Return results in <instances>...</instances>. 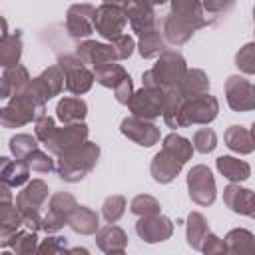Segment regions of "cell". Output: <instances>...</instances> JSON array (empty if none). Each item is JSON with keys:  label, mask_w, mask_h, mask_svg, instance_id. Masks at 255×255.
Returning <instances> with one entry per match:
<instances>
[{"label": "cell", "mask_w": 255, "mask_h": 255, "mask_svg": "<svg viewBox=\"0 0 255 255\" xmlns=\"http://www.w3.org/2000/svg\"><path fill=\"white\" fill-rule=\"evenodd\" d=\"M58 163H56V171L58 175L68 181V183H76L80 179H84L98 163L100 157V147L94 141H84L72 149H68L66 153L58 155Z\"/></svg>", "instance_id": "6da1fadb"}, {"label": "cell", "mask_w": 255, "mask_h": 255, "mask_svg": "<svg viewBox=\"0 0 255 255\" xmlns=\"http://www.w3.org/2000/svg\"><path fill=\"white\" fill-rule=\"evenodd\" d=\"M44 112H46V102L38 98L28 84L26 90L12 96L8 104L0 110V122L4 128H20L30 122H36L38 118L44 116Z\"/></svg>", "instance_id": "7a4b0ae2"}, {"label": "cell", "mask_w": 255, "mask_h": 255, "mask_svg": "<svg viewBox=\"0 0 255 255\" xmlns=\"http://www.w3.org/2000/svg\"><path fill=\"white\" fill-rule=\"evenodd\" d=\"M185 72H187V66H185L183 56L175 50H165L157 56L155 66L151 70L143 72L141 82H143V86L161 88L167 92V90H173L181 84Z\"/></svg>", "instance_id": "3957f363"}, {"label": "cell", "mask_w": 255, "mask_h": 255, "mask_svg": "<svg viewBox=\"0 0 255 255\" xmlns=\"http://www.w3.org/2000/svg\"><path fill=\"white\" fill-rule=\"evenodd\" d=\"M48 185L42 179H32L26 183V187L16 195V205L24 215V225L32 231L42 229V215L40 209L48 199Z\"/></svg>", "instance_id": "277c9868"}, {"label": "cell", "mask_w": 255, "mask_h": 255, "mask_svg": "<svg viewBox=\"0 0 255 255\" xmlns=\"http://www.w3.org/2000/svg\"><path fill=\"white\" fill-rule=\"evenodd\" d=\"M128 24V10L118 4H102L94 12V30L104 40H114L124 34V28Z\"/></svg>", "instance_id": "5b68a950"}, {"label": "cell", "mask_w": 255, "mask_h": 255, "mask_svg": "<svg viewBox=\"0 0 255 255\" xmlns=\"http://www.w3.org/2000/svg\"><path fill=\"white\" fill-rule=\"evenodd\" d=\"M78 207V201L72 193H66V191H58L50 197V203H48V211L42 219V229L46 233H56L60 231L64 225H68L70 221V215L74 213V209Z\"/></svg>", "instance_id": "8992f818"}, {"label": "cell", "mask_w": 255, "mask_h": 255, "mask_svg": "<svg viewBox=\"0 0 255 255\" xmlns=\"http://www.w3.org/2000/svg\"><path fill=\"white\" fill-rule=\"evenodd\" d=\"M58 66L64 72L66 90L68 92H72L76 96H82L92 88L96 76H94L92 70L86 68V64L78 56H60L58 58Z\"/></svg>", "instance_id": "52a82bcc"}, {"label": "cell", "mask_w": 255, "mask_h": 255, "mask_svg": "<svg viewBox=\"0 0 255 255\" xmlns=\"http://www.w3.org/2000/svg\"><path fill=\"white\" fill-rule=\"evenodd\" d=\"M219 112V102L207 94H201L197 98H189L183 102L181 108V120H183V128L187 126H207L209 122H213L217 118Z\"/></svg>", "instance_id": "ba28073f"}, {"label": "cell", "mask_w": 255, "mask_h": 255, "mask_svg": "<svg viewBox=\"0 0 255 255\" xmlns=\"http://www.w3.org/2000/svg\"><path fill=\"white\" fill-rule=\"evenodd\" d=\"M187 189L189 197L193 203L207 207L215 201L217 189H215V179L211 175V169L207 165H193L187 173Z\"/></svg>", "instance_id": "9c48e42d"}, {"label": "cell", "mask_w": 255, "mask_h": 255, "mask_svg": "<svg viewBox=\"0 0 255 255\" xmlns=\"http://www.w3.org/2000/svg\"><path fill=\"white\" fill-rule=\"evenodd\" d=\"M163 102H165V90L161 88H149L141 86V90L133 92L128 108L133 116L143 118V120H155L163 112Z\"/></svg>", "instance_id": "30bf717a"}, {"label": "cell", "mask_w": 255, "mask_h": 255, "mask_svg": "<svg viewBox=\"0 0 255 255\" xmlns=\"http://www.w3.org/2000/svg\"><path fill=\"white\" fill-rule=\"evenodd\" d=\"M88 139V126L84 122H76V124H64V128H56V131L48 137V141H44L46 149L54 155H62L68 149L84 143Z\"/></svg>", "instance_id": "8fae6325"}, {"label": "cell", "mask_w": 255, "mask_h": 255, "mask_svg": "<svg viewBox=\"0 0 255 255\" xmlns=\"http://www.w3.org/2000/svg\"><path fill=\"white\" fill-rule=\"evenodd\" d=\"M225 98L233 112L255 110V86L243 76H229L225 80Z\"/></svg>", "instance_id": "7c38bea8"}, {"label": "cell", "mask_w": 255, "mask_h": 255, "mask_svg": "<svg viewBox=\"0 0 255 255\" xmlns=\"http://www.w3.org/2000/svg\"><path fill=\"white\" fill-rule=\"evenodd\" d=\"M120 131L128 139H131L143 147H151L159 141V128L155 124H151V120H143V118H137L133 114L122 120Z\"/></svg>", "instance_id": "4fadbf2b"}, {"label": "cell", "mask_w": 255, "mask_h": 255, "mask_svg": "<svg viewBox=\"0 0 255 255\" xmlns=\"http://www.w3.org/2000/svg\"><path fill=\"white\" fill-rule=\"evenodd\" d=\"M94 12L92 4H72L66 12V30L72 38H88L94 32Z\"/></svg>", "instance_id": "5bb4252c"}, {"label": "cell", "mask_w": 255, "mask_h": 255, "mask_svg": "<svg viewBox=\"0 0 255 255\" xmlns=\"http://www.w3.org/2000/svg\"><path fill=\"white\" fill-rule=\"evenodd\" d=\"M135 233L139 235V239H143L145 243H159L171 237L173 233V223L169 217L165 215H145L139 217L135 223Z\"/></svg>", "instance_id": "9a60e30c"}, {"label": "cell", "mask_w": 255, "mask_h": 255, "mask_svg": "<svg viewBox=\"0 0 255 255\" xmlns=\"http://www.w3.org/2000/svg\"><path fill=\"white\" fill-rule=\"evenodd\" d=\"M66 86V78H64V72L58 64L54 66H48L40 76H36L32 82H30V90L42 98L44 102L52 100L54 96H58Z\"/></svg>", "instance_id": "2e32d148"}, {"label": "cell", "mask_w": 255, "mask_h": 255, "mask_svg": "<svg viewBox=\"0 0 255 255\" xmlns=\"http://www.w3.org/2000/svg\"><path fill=\"white\" fill-rule=\"evenodd\" d=\"M76 56L84 62L90 64L94 68L102 66V64H110L118 60V54L114 50V44H104V42H94V40H86L76 48Z\"/></svg>", "instance_id": "e0dca14e"}, {"label": "cell", "mask_w": 255, "mask_h": 255, "mask_svg": "<svg viewBox=\"0 0 255 255\" xmlns=\"http://www.w3.org/2000/svg\"><path fill=\"white\" fill-rule=\"evenodd\" d=\"M181 165L183 163L177 157H173L169 151L161 149L159 153L153 155V159L149 163V173L157 183H169L179 175Z\"/></svg>", "instance_id": "ac0fdd59"}, {"label": "cell", "mask_w": 255, "mask_h": 255, "mask_svg": "<svg viewBox=\"0 0 255 255\" xmlns=\"http://www.w3.org/2000/svg\"><path fill=\"white\" fill-rule=\"evenodd\" d=\"M126 10H128V22H129L131 30L137 32L139 36L157 28V18H155L153 6L141 4V2H129V6Z\"/></svg>", "instance_id": "d6986e66"}, {"label": "cell", "mask_w": 255, "mask_h": 255, "mask_svg": "<svg viewBox=\"0 0 255 255\" xmlns=\"http://www.w3.org/2000/svg\"><path fill=\"white\" fill-rule=\"evenodd\" d=\"M30 82H32V78H30V74H28V70L24 66L16 64V66H10V68H4L2 86H0V98L10 100L12 96H16L22 90H26Z\"/></svg>", "instance_id": "ffe728a7"}, {"label": "cell", "mask_w": 255, "mask_h": 255, "mask_svg": "<svg viewBox=\"0 0 255 255\" xmlns=\"http://www.w3.org/2000/svg\"><path fill=\"white\" fill-rule=\"evenodd\" d=\"M253 199H255V191L247 189V187H241L239 183H229L225 189H223V201L225 205L233 211V213H239V215H249L251 211V205H253Z\"/></svg>", "instance_id": "44dd1931"}, {"label": "cell", "mask_w": 255, "mask_h": 255, "mask_svg": "<svg viewBox=\"0 0 255 255\" xmlns=\"http://www.w3.org/2000/svg\"><path fill=\"white\" fill-rule=\"evenodd\" d=\"M96 243L104 253H124L128 247V235L122 227L110 223L96 231Z\"/></svg>", "instance_id": "7402d4cb"}, {"label": "cell", "mask_w": 255, "mask_h": 255, "mask_svg": "<svg viewBox=\"0 0 255 255\" xmlns=\"http://www.w3.org/2000/svg\"><path fill=\"white\" fill-rule=\"evenodd\" d=\"M0 177L2 183L10 187H20L28 181L30 177V165L26 159H10V157H0Z\"/></svg>", "instance_id": "603a6c76"}, {"label": "cell", "mask_w": 255, "mask_h": 255, "mask_svg": "<svg viewBox=\"0 0 255 255\" xmlns=\"http://www.w3.org/2000/svg\"><path fill=\"white\" fill-rule=\"evenodd\" d=\"M161 32H163V36H165V40H167L169 44L181 46V44H185V42L193 36L195 28H193L189 22H185V20H181V18H177V16H173V14L169 12V14L161 20Z\"/></svg>", "instance_id": "cb8c5ba5"}, {"label": "cell", "mask_w": 255, "mask_h": 255, "mask_svg": "<svg viewBox=\"0 0 255 255\" xmlns=\"http://www.w3.org/2000/svg\"><path fill=\"white\" fill-rule=\"evenodd\" d=\"M203 6L199 0H171V14L189 22L195 30L207 26V20L203 16Z\"/></svg>", "instance_id": "d4e9b609"}, {"label": "cell", "mask_w": 255, "mask_h": 255, "mask_svg": "<svg viewBox=\"0 0 255 255\" xmlns=\"http://www.w3.org/2000/svg\"><path fill=\"white\" fill-rule=\"evenodd\" d=\"M70 229L74 233H80V235H94L100 227V215L86 207V205H78L74 209V213L70 215V221H68Z\"/></svg>", "instance_id": "484cf974"}, {"label": "cell", "mask_w": 255, "mask_h": 255, "mask_svg": "<svg viewBox=\"0 0 255 255\" xmlns=\"http://www.w3.org/2000/svg\"><path fill=\"white\" fill-rule=\"evenodd\" d=\"M177 90L183 96V100L197 98V96L209 92V78L203 70H187L181 84L177 86Z\"/></svg>", "instance_id": "4316f807"}, {"label": "cell", "mask_w": 255, "mask_h": 255, "mask_svg": "<svg viewBox=\"0 0 255 255\" xmlns=\"http://www.w3.org/2000/svg\"><path fill=\"white\" fill-rule=\"evenodd\" d=\"M215 163H217L219 173L223 177H227L229 181H233V183H241V181H245L251 175L249 163L243 161V159H237L233 155H219L215 159Z\"/></svg>", "instance_id": "83f0119b"}, {"label": "cell", "mask_w": 255, "mask_h": 255, "mask_svg": "<svg viewBox=\"0 0 255 255\" xmlns=\"http://www.w3.org/2000/svg\"><path fill=\"white\" fill-rule=\"evenodd\" d=\"M86 114H88V104L82 98H62L56 106V118L62 124L84 122Z\"/></svg>", "instance_id": "f1b7e54d"}, {"label": "cell", "mask_w": 255, "mask_h": 255, "mask_svg": "<svg viewBox=\"0 0 255 255\" xmlns=\"http://www.w3.org/2000/svg\"><path fill=\"white\" fill-rule=\"evenodd\" d=\"M22 56V32L16 30L14 34H2L0 40V66L10 68L20 62Z\"/></svg>", "instance_id": "f546056e"}, {"label": "cell", "mask_w": 255, "mask_h": 255, "mask_svg": "<svg viewBox=\"0 0 255 255\" xmlns=\"http://www.w3.org/2000/svg\"><path fill=\"white\" fill-rule=\"evenodd\" d=\"M223 139H225V145L231 151L241 153V155H247V153H251L255 149V141L251 137V131L245 129L243 126H231V128H227Z\"/></svg>", "instance_id": "4dcf8cb0"}, {"label": "cell", "mask_w": 255, "mask_h": 255, "mask_svg": "<svg viewBox=\"0 0 255 255\" xmlns=\"http://www.w3.org/2000/svg\"><path fill=\"white\" fill-rule=\"evenodd\" d=\"M183 96L179 94L177 88L173 90H167L165 92V102H163V112H161V118L163 122L177 129V128H183V120H181V108H183Z\"/></svg>", "instance_id": "1f68e13d"}, {"label": "cell", "mask_w": 255, "mask_h": 255, "mask_svg": "<svg viewBox=\"0 0 255 255\" xmlns=\"http://www.w3.org/2000/svg\"><path fill=\"white\" fill-rule=\"evenodd\" d=\"M2 247H12V251L16 255H30L34 251H38V237L36 231H14L10 237L0 241Z\"/></svg>", "instance_id": "d6a6232c"}, {"label": "cell", "mask_w": 255, "mask_h": 255, "mask_svg": "<svg viewBox=\"0 0 255 255\" xmlns=\"http://www.w3.org/2000/svg\"><path fill=\"white\" fill-rule=\"evenodd\" d=\"M227 253H239V255H253L255 253V235L247 229H231L225 235Z\"/></svg>", "instance_id": "836d02e7"}, {"label": "cell", "mask_w": 255, "mask_h": 255, "mask_svg": "<svg viewBox=\"0 0 255 255\" xmlns=\"http://www.w3.org/2000/svg\"><path fill=\"white\" fill-rule=\"evenodd\" d=\"M94 76H96V82H98L100 86L116 90V88H118V86H120V84L129 76V74L126 72V68H124V66L110 62V64H102V66L94 68Z\"/></svg>", "instance_id": "e575fe53"}, {"label": "cell", "mask_w": 255, "mask_h": 255, "mask_svg": "<svg viewBox=\"0 0 255 255\" xmlns=\"http://www.w3.org/2000/svg\"><path fill=\"white\" fill-rule=\"evenodd\" d=\"M20 225H24V215L18 205L14 207L12 203H0V241L18 231Z\"/></svg>", "instance_id": "d590c367"}, {"label": "cell", "mask_w": 255, "mask_h": 255, "mask_svg": "<svg viewBox=\"0 0 255 255\" xmlns=\"http://www.w3.org/2000/svg\"><path fill=\"white\" fill-rule=\"evenodd\" d=\"M207 233H209L207 219L199 211H191L187 217V243H189V247L201 251V245H203Z\"/></svg>", "instance_id": "8d00e7d4"}, {"label": "cell", "mask_w": 255, "mask_h": 255, "mask_svg": "<svg viewBox=\"0 0 255 255\" xmlns=\"http://www.w3.org/2000/svg\"><path fill=\"white\" fill-rule=\"evenodd\" d=\"M161 149L169 151L173 157H177L181 163L189 161L191 155H193V143L189 139H185L183 135L179 133H169L163 137V143H161Z\"/></svg>", "instance_id": "74e56055"}, {"label": "cell", "mask_w": 255, "mask_h": 255, "mask_svg": "<svg viewBox=\"0 0 255 255\" xmlns=\"http://www.w3.org/2000/svg\"><path fill=\"white\" fill-rule=\"evenodd\" d=\"M137 50H139L141 58H145V60L157 58L161 52H165V40H163L159 28H155V30H151V32L139 36V46H137Z\"/></svg>", "instance_id": "f35d334b"}, {"label": "cell", "mask_w": 255, "mask_h": 255, "mask_svg": "<svg viewBox=\"0 0 255 255\" xmlns=\"http://www.w3.org/2000/svg\"><path fill=\"white\" fill-rule=\"evenodd\" d=\"M159 201L153 197V195H147V193H141V195H135L129 203V211L137 217H145V215H155L159 213Z\"/></svg>", "instance_id": "ab89813d"}, {"label": "cell", "mask_w": 255, "mask_h": 255, "mask_svg": "<svg viewBox=\"0 0 255 255\" xmlns=\"http://www.w3.org/2000/svg\"><path fill=\"white\" fill-rule=\"evenodd\" d=\"M38 137L34 135H28V133H18V135H14L12 139H10V151H12V155L14 157H18V159H24L28 153H32L36 147H38Z\"/></svg>", "instance_id": "60d3db41"}, {"label": "cell", "mask_w": 255, "mask_h": 255, "mask_svg": "<svg viewBox=\"0 0 255 255\" xmlns=\"http://www.w3.org/2000/svg\"><path fill=\"white\" fill-rule=\"evenodd\" d=\"M126 211V197L124 195H110L102 205V215L108 223H116Z\"/></svg>", "instance_id": "b9f144b4"}, {"label": "cell", "mask_w": 255, "mask_h": 255, "mask_svg": "<svg viewBox=\"0 0 255 255\" xmlns=\"http://www.w3.org/2000/svg\"><path fill=\"white\" fill-rule=\"evenodd\" d=\"M193 149H197L199 153H211L217 147V135L211 128H201L193 133Z\"/></svg>", "instance_id": "7bdbcfd3"}, {"label": "cell", "mask_w": 255, "mask_h": 255, "mask_svg": "<svg viewBox=\"0 0 255 255\" xmlns=\"http://www.w3.org/2000/svg\"><path fill=\"white\" fill-rule=\"evenodd\" d=\"M235 66L243 74H255V42L245 44L237 54H235Z\"/></svg>", "instance_id": "ee69618b"}, {"label": "cell", "mask_w": 255, "mask_h": 255, "mask_svg": "<svg viewBox=\"0 0 255 255\" xmlns=\"http://www.w3.org/2000/svg\"><path fill=\"white\" fill-rule=\"evenodd\" d=\"M24 159L28 161L30 169H34V171H38V173H50V171L56 167V165H54V159H52L46 151H40L38 147H36L32 153H28Z\"/></svg>", "instance_id": "f6af8a7d"}, {"label": "cell", "mask_w": 255, "mask_h": 255, "mask_svg": "<svg viewBox=\"0 0 255 255\" xmlns=\"http://www.w3.org/2000/svg\"><path fill=\"white\" fill-rule=\"evenodd\" d=\"M112 44H114V50H116V54H118V60H126V58H129L131 52H133V48H135L133 38L128 36V34H122V36L114 38Z\"/></svg>", "instance_id": "bcb514c9"}, {"label": "cell", "mask_w": 255, "mask_h": 255, "mask_svg": "<svg viewBox=\"0 0 255 255\" xmlns=\"http://www.w3.org/2000/svg\"><path fill=\"white\" fill-rule=\"evenodd\" d=\"M56 131V122H54V118H50V116H42V118H38L36 120V128H34V133H36V137L44 143V141H48V137L52 135Z\"/></svg>", "instance_id": "7dc6e473"}, {"label": "cell", "mask_w": 255, "mask_h": 255, "mask_svg": "<svg viewBox=\"0 0 255 255\" xmlns=\"http://www.w3.org/2000/svg\"><path fill=\"white\" fill-rule=\"evenodd\" d=\"M199 2H201L203 10H205L207 14H213V16L225 14V12L235 4V0H199Z\"/></svg>", "instance_id": "c3c4849f"}, {"label": "cell", "mask_w": 255, "mask_h": 255, "mask_svg": "<svg viewBox=\"0 0 255 255\" xmlns=\"http://www.w3.org/2000/svg\"><path fill=\"white\" fill-rule=\"evenodd\" d=\"M201 251L203 253H227V243H225V239H219L217 235H213L209 231L201 245Z\"/></svg>", "instance_id": "681fc988"}, {"label": "cell", "mask_w": 255, "mask_h": 255, "mask_svg": "<svg viewBox=\"0 0 255 255\" xmlns=\"http://www.w3.org/2000/svg\"><path fill=\"white\" fill-rule=\"evenodd\" d=\"M114 96H116V102H118V104H124V106L129 104V100H131V96H133V82H131L129 76L114 90Z\"/></svg>", "instance_id": "f907efd6"}, {"label": "cell", "mask_w": 255, "mask_h": 255, "mask_svg": "<svg viewBox=\"0 0 255 255\" xmlns=\"http://www.w3.org/2000/svg\"><path fill=\"white\" fill-rule=\"evenodd\" d=\"M62 251H66L64 237H48L38 245V253H62Z\"/></svg>", "instance_id": "816d5d0a"}, {"label": "cell", "mask_w": 255, "mask_h": 255, "mask_svg": "<svg viewBox=\"0 0 255 255\" xmlns=\"http://www.w3.org/2000/svg\"><path fill=\"white\" fill-rule=\"evenodd\" d=\"M12 201V193H10V185L2 183L0 187V203H10Z\"/></svg>", "instance_id": "f5cc1de1"}, {"label": "cell", "mask_w": 255, "mask_h": 255, "mask_svg": "<svg viewBox=\"0 0 255 255\" xmlns=\"http://www.w3.org/2000/svg\"><path fill=\"white\" fill-rule=\"evenodd\" d=\"M131 2H141V4H149V6H161L165 0H131Z\"/></svg>", "instance_id": "db71d44e"}, {"label": "cell", "mask_w": 255, "mask_h": 255, "mask_svg": "<svg viewBox=\"0 0 255 255\" xmlns=\"http://www.w3.org/2000/svg\"><path fill=\"white\" fill-rule=\"evenodd\" d=\"M104 2H106V4H118V6H124V8H128L131 0H104Z\"/></svg>", "instance_id": "11a10c76"}, {"label": "cell", "mask_w": 255, "mask_h": 255, "mask_svg": "<svg viewBox=\"0 0 255 255\" xmlns=\"http://www.w3.org/2000/svg\"><path fill=\"white\" fill-rule=\"evenodd\" d=\"M249 217L255 219V199H253V205H251V211H249Z\"/></svg>", "instance_id": "9f6ffc18"}, {"label": "cell", "mask_w": 255, "mask_h": 255, "mask_svg": "<svg viewBox=\"0 0 255 255\" xmlns=\"http://www.w3.org/2000/svg\"><path fill=\"white\" fill-rule=\"evenodd\" d=\"M251 137H253V141H255V122H253V126H251Z\"/></svg>", "instance_id": "6f0895ef"}, {"label": "cell", "mask_w": 255, "mask_h": 255, "mask_svg": "<svg viewBox=\"0 0 255 255\" xmlns=\"http://www.w3.org/2000/svg\"><path fill=\"white\" fill-rule=\"evenodd\" d=\"M253 22H255V8H253Z\"/></svg>", "instance_id": "680465c9"}, {"label": "cell", "mask_w": 255, "mask_h": 255, "mask_svg": "<svg viewBox=\"0 0 255 255\" xmlns=\"http://www.w3.org/2000/svg\"><path fill=\"white\" fill-rule=\"evenodd\" d=\"M253 86H255V84H253Z\"/></svg>", "instance_id": "91938a15"}]
</instances>
